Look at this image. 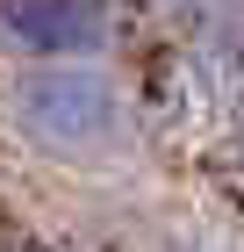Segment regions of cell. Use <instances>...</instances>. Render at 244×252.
Instances as JSON below:
<instances>
[{
  "label": "cell",
  "instance_id": "277c9868",
  "mask_svg": "<svg viewBox=\"0 0 244 252\" xmlns=\"http://www.w3.org/2000/svg\"><path fill=\"white\" fill-rule=\"evenodd\" d=\"M237 158H244V130H237Z\"/></svg>",
  "mask_w": 244,
  "mask_h": 252
},
{
  "label": "cell",
  "instance_id": "3957f363",
  "mask_svg": "<svg viewBox=\"0 0 244 252\" xmlns=\"http://www.w3.org/2000/svg\"><path fill=\"white\" fill-rule=\"evenodd\" d=\"M165 15H187V22H216V15H230L237 0H158Z\"/></svg>",
  "mask_w": 244,
  "mask_h": 252
},
{
  "label": "cell",
  "instance_id": "6da1fadb",
  "mask_svg": "<svg viewBox=\"0 0 244 252\" xmlns=\"http://www.w3.org/2000/svg\"><path fill=\"white\" fill-rule=\"evenodd\" d=\"M7 130L29 152L57 166H101L136 137L130 87L108 72V58H57V65H15L7 79Z\"/></svg>",
  "mask_w": 244,
  "mask_h": 252
},
{
  "label": "cell",
  "instance_id": "7a4b0ae2",
  "mask_svg": "<svg viewBox=\"0 0 244 252\" xmlns=\"http://www.w3.org/2000/svg\"><path fill=\"white\" fill-rule=\"evenodd\" d=\"M0 51L15 65L108 58L115 51V0H0Z\"/></svg>",
  "mask_w": 244,
  "mask_h": 252
}]
</instances>
